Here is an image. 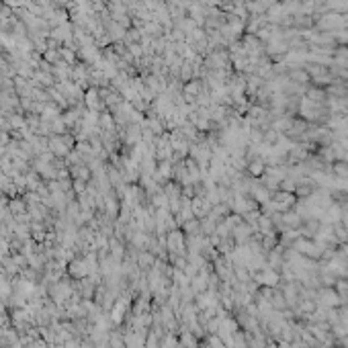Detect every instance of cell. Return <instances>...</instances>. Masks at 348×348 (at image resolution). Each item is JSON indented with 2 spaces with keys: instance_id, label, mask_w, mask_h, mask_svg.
<instances>
[{
  "instance_id": "cell-3",
  "label": "cell",
  "mask_w": 348,
  "mask_h": 348,
  "mask_svg": "<svg viewBox=\"0 0 348 348\" xmlns=\"http://www.w3.org/2000/svg\"><path fill=\"white\" fill-rule=\"evenodd\" d=\"M168 250L174 254V258H178L184 250V236L180 232H170L168 234Z\"/></svg>"
},
{
  "instance_id": "cell-5",
  "label": "cell",
  "mask_w": 348,
  "mask_h": 348,
  "mask_svg": "<svg viewBox=\"0 0 348 348\" xmlns=\"http://www.w3.org/2000/svg\"><path fill=\"white\" fill-rule=\"evenodd\" d=\"M164 348H176V340L172 338V336H166L164 338V344H162Z\"/></svg>"
},
{
  "instance_id": "cell-1",
  "label": "cell",
  "mask_w": 348,
  "mask_h": 348,
  "mask_svg": "<svg viewBox=\"0 0 348 348\" xmlns=\"http://www.w3.org/2000/svg\"><path fill=\"white\" fill-rule=\"evenodd\" d=\"M72 148H74V137H70V135H53L49 139V152L53 156L64 158L72 152Z\"/></svg>"
},
{
  "instance_id": "cell-4",
  "label": "cell",
  "mask_w": 348,
  "mask_h": 348,
  "mask_svg": "<svg viewBox=\"0 0 348 348\" xmlns=\"http://www.w3.org/2000/svg\"><path fill=\"white\" fill-rule=\"evenodd\" d=\"M84 101H86L88 109H92V111H99V109L103 107V99H101V92H99L97 88H90V90L86 92Z\"/></svg>"
},
{
  "instance_id": "cell-6",
  "label": "cell",
  "mask_w": 348,
  "mask_h": 348,
  "mask_svg": "<svg viewBox=\"0 0 348 348\" xmlns=\"http://www.w3.org/2000/svg\"><path fill=\"white\" fill-rule=\"evenodd\" d=\"M193 344H195V342H193V336H191V334H184V336H182V346L188 348V346H193Z\"/></svg>"
},
{
  "instance_id": "cell-2",
  "label": "cell",
  "mask_w": 348,
  "mask_h": 348,
  "mask_svg": "<svg viewBox=\"0 0 348 348\" xmlns=\"http://www.w3.org/2000/svg\"><path fill=\"white\" fill-rule=\"evenodd\" d=\"M49 295L55 305H64L70 297H74V289L70 287L66 281H55V285L49 289Z\"/></svg>"
}]
</instances>
